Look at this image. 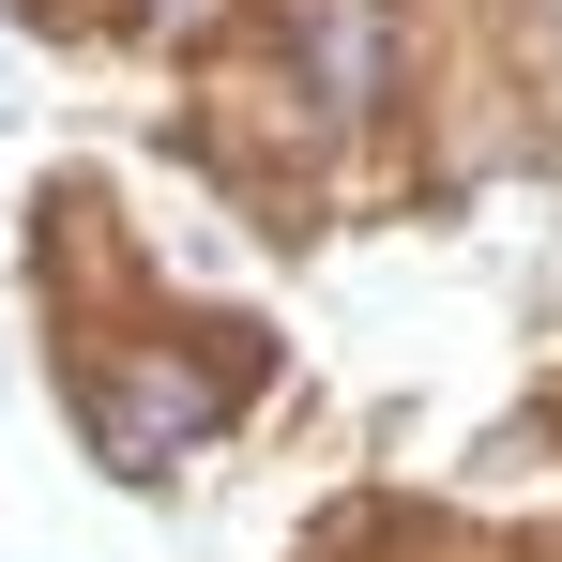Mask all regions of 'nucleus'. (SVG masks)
Segmentation results:
<instances>
[{
	"label": "nucleus",
	"instance_id": "obj_1",
	"mask_svg": "<svg viewBox=\"0 0 562 562\" xmlns=\"http://www.w3.org/2000/svg\"><path fill=\"white\" fill-rule=\"evenodd\" d=\"M228 395H244V350H228V366H92V441H106V471H153L168 441H198Z\"/></svg>",
	"mask_w": 562,
	"mask_h": 562
}]
</instances>
